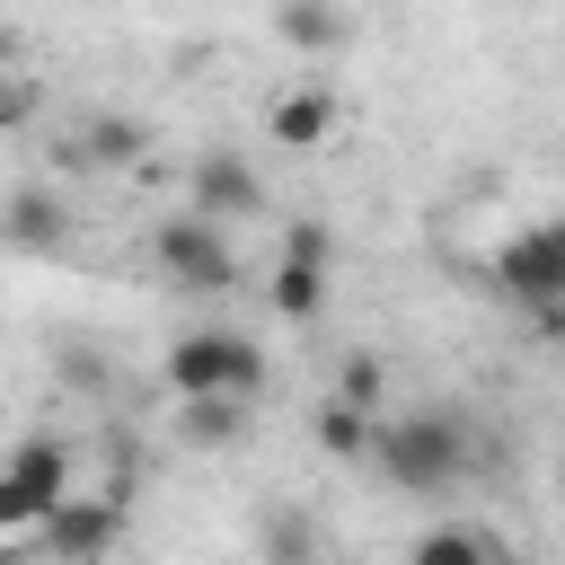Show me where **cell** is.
I'll return each mask as SVG.
<instances>
[{
    "label": "cell",
    "instance_id": "7a4b0ae2",
    "mask_svg": "<svg viewBox=\"0 0 565 565\" xmlns=\"http://www.w3.org/2000/svg\"><path fill=\"white\" fill-rule=\"evenodd\" d=\"M494 291H503L539 335H556V327H565V230H556V221H530L521 238H503V247H494Z\"/></svg>",
    "mask_w": 565,
    "mask_h": 565
},
{
    "label": "cell",
    "instance_id": "9a60e30c",
    "mask_svg": "<svg viewBox=\"0 0 565 565\" xmlns=\"http://www.w3.org/2000/svg\"><path fill=\"white\" fill-rule=\"evenodd\" d=\"M371 424H380L371 406L327 397V406H318V450H327V459H371Z\"/></svg>",
    "mask_w": 565,
    "mask_h": 565
},
{
    "label": "cell",
    "instance_id": "8fae6325",
    "mask_svg": "<svg viewBox=\"0 0 565 565\" xmlns=\"http://www.w3.org/2000/svg\"><path fill=\"white\" fill-rule=\"evenodd\" d=\"M274 35L300 44V53H335V44L353 35V18H344L335 0H274Z\"/></svg>",
    "mask_w": 565,
    "mask_h": 565
},
{
    "label": "cell",
    "instance_id": "e0dca14e",
    "mask_svg": "<svg viewBox=\"0 0 565 565\" xmlns=\"http://www.w3.org/2000/svg\"><path fill=\"white\" fill-rule=\"evenodd\" d=\"M380 388H388L380 353H344V362H335V397H344V406H371V415H380Z\"/></svg>",
    "mask_w": 565,
    "mask_h": 565
},
{
    "label": "cell",
    "instance_id": "ba28073f",
    "mask_svg": "<svg viewBox=\"0 0 565 565\" xmlns=\"http://www.w3.org/2000/svg\"><path fill=\"white\" fill-rule=\"evenodd\" d=\"M35 530H44V547H53L62 565H97V556L124 539V503H115V494H62Z\"/></svg>",
    "mask_w": 565,
    "mask_h": 565
},
{
    "label": "cell",
    "instance_id": "7c38bea8",
    "mask_svg": "<svg viewBox=\"0 0 565 565\" xmlns=\"http://www.w3.org/2000/svg\"><path fill=\"white\" fill-rule=\"evenodd\" d=\"M406 565H512V556H503V539H486L477 521H441V530H424V539L406 547Z\"/></svg>",
    "mask_w": 565,
    "mask_h": 565
},
{
    "label": "cell",
    "instance_id": "8992f818",
    "mask_svg": "<svg viewBox=\"0 0 565 565\" xmlns=\"http://www.w3.org/2000/svg\"><path fill=\"white\" fill-rule=\"evenodd\" d=\"M327 265H335V238L318 221H291L282 230V256H274V282H265L274 318H318L327 309Z\"/></svg>",
    "mask_w": 565,
    "mask_h": 565
},
{
    "label": "cell",
    "instance_id": "52a82bcc",
    "mask_svg": "<svg viewBox=\"0 0 565 565\" xmlns=\"http://www.w3.org/2000/svg\"><path fill=\"white\" fill-rule=\"evenodd\" d=\"M185 212H203V221H256L265 212V177H256V159H238V150H194V177H185Z\"/></svg>",
    "mask_w": 565,
    "mask_h": 565
},
{
    "label": "cell",
    "instance_id": "5bb4252c",
    "mask_svg": "<svg viewBox=\"0 0 565 565\" xmlns=\"http://www.w3.org/2000/svg\"><path fill=\"white\" fill-rule=\"evenodd\" d=\"M177 433L203 441V450H230V441L247 433V397H185V406H177Z\"/></svg>",
    "mask_w": 565,
    "mask_h": 565
},
{
    "label": "cell",
    "instance_id": "6da1fadb",
    "mask_svg": "<svg viewBox=\"0 0 565 565\" xmlns=\"http://www.w3.org/2000/svg\"><path fill=\"white\" fill-rule=\"evenodd\" d=\"M468 415L450 406H415V415H380L371 424V468L397 486V494H450L468 477Z\"/></svg>",
    "mask_w": 565,
    "mask_h": 565
},
{
    "label": "cell",
    "instance_id": "30bf717a",
    "mask_svg": "<svg viewBox=\"0 0 565 565\" xmlns=\"http://www.w3.org/2000/svg\"><path fill=\"white\" fill-rule=\"evenodd\" d=\"M265 132H274L282 150H327V132H335V97H327V88H282V97L265 106Z\"/></svg>",
    "mask_w": 565,
    "mask_h": 565
},
{
    "label": "cell",
    "instance_id": "9c48e42d",
    "mask_svg": "<svg viewBox=\"0 0 565 565\" xmlns=\"http://www.w3.org/2000/svg\"><path fill=\"white\" fill-rule=\"evenodd\" d=\"M0 238H9V247L53 256V247H71V203H62L53 185H18V194L0 203Z\"/></svg>",
    "mask_w": 565,
    "mask_h": 565
},
{
    "label": "cell",
    "instance_id": "277c9868",
    "mask_svg": "<svg viewBox=\"0 0 565 565\" xmlns=\"http://www.w3.org/2000/svg\"><path fill=\"white\" fill-rule=\"evenodd\" d=\"M150 256H159L168 291H194V300L238 291V247H230V230L203 221V212H168V221L150 230Z\"/></svg>",
    "mask_w": 565,
    "mask_h": 565
},
{
    "label": "cell",
    "instance_id": "3957f363",
    "mask_svg": "<svg viewBox=\"0 0 565 565\" xmlns=\"http://www.w3.org/2000/svg\"><path fill=\"white\" fill-rule=\"evenodd\" d=\"M256 380H265V353L238 327H185L168 344V388L177 397H256Z\"/></svg>",
    "mask_w": 565,
    "mask_h": 565
},
{
    "label": "cell",
    "instance_id": "2e32d148",
    "mask_svg": "<svg viewBox=\"0 0 565 565\" xmlns=\"http://www.w3.org/2000/svg\"><path fill=\"white\" fill-rule=\"evenodd\" d=\"M265 556H274V565H318V530H309V512H274V521H265Z\"/></svg>",
    "mask_w": 565,
    "mask_h": 565
},
{
    "label": "cell",
    "instance_id": "4fadbf2b",
    "mask_svg": "<svg viewBox=\"0 0 565 565\" xmlns=\"http://www.w3.org/2000/svg\"><path fill=\"white\" fill-rule=\"evenodd\" d=\"M62 159L71 168H124V159H141V124L97 115V124H79V141H62Z\"/></svg>",
    "mask_w": 565,
    "mask_h": 565
},
{
    "label": "cell",
    "instance_id": "5b68a950",
    "mask_svg": "<svg viewBox=\"0 0 565 565\" xmlns=\"http://www.w3.org/2000/svg\"><path fill=\"white\" fill-rule=\"evenodd\" d=\"M62 494H71V450H62L53 433H26V441L0 459V530H35Z\"/></svg>",
    "mask_w": 565,
    "mask_h": 565
}]
</instances>
